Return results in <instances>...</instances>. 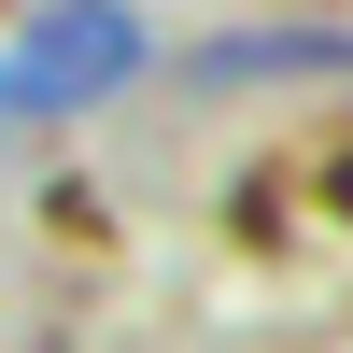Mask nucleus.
<instances>
[{
	"label": "nucleus",
	"instance_id": "nucleus-1",
	"mask_svg": "<svg viewBox=\"0 0 353 353\" xmlns=\"http://www.w3.org/2000/svg\"><path fill=\"white\" fill-rule=\"evenodd\" d=\"M128 71H141V14H128V0H43V14L14 28V57H0L14 113H85V99H113Z\"/></svg>",
	"mask_w": 353,
	"mask_h": 353
},
{
	"label": "nucleus",
	"instance_id": "nucleus-2",
	"mask_svg": "<svg viewBox=\"0 0 353 353\" xmlns=\"http://www.w3.org/2000/svg\"><path fill=\"white\" fill-rule=\"evenodd\" d=\"M198 71H226V85H241V71H353V43H339V28H254V43H212Z\"/></svg>",
	"mask_w": 353,
	"mask_h": 353
},
{
	"label": "nucleus",
	"instance_id": "nucleus-3",
	"mask_svg": "<svg viewBox=\"0 0 353 353\" xmlns=\"http://www.w3.org/2000/svg\"><path fill=\"white\" fill-rule=\"evenodd\" d=\"M0 113H14V85H0Z\"/></svg>",
	"mask_w": 353,
	"mask_h": 353
}]
</instances>
